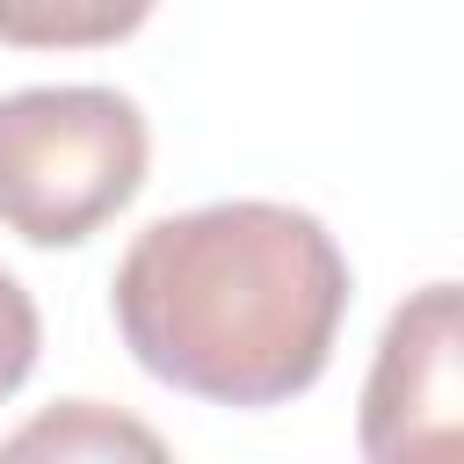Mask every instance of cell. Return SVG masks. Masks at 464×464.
<instances>
[{
	"label": "cell",
	"mask_w": 464,
	"mask_h": 464,
	"mask_svg": "<svg viewBox=\"0 0 464 464\" xmlns=\"http://www.w3.org/2000/svg\"><path fill=\"white\" fill-rule=\"evenodd\" d=\"M116 334L145 377L210 406H283L319 384L348 254L297 203H203L152 218L116 261Z\"/></svg>",
	"instance_id": "obj_1"
},
{
	"label": "cell",
	"mask_w": 464,
	"mask_h": 464,
	"mask_svg": "<svg viewBox=\"0 0 464 464\" xmlns=\"http://www.w3.org/2000/svg\"><path fill=\"white\" fill-rule=\"evenodd\" d=\"M152 130L116 87L0 94V225L29 246H80L145 188Z\"/></svg>",
	"instance_id": "obj_2"
},
{
	"label": "cell",
	"mask_w": 464,
	"mask_h": 464,
	"mask_svg": "<svg viewBox=\"0 0 464 464\" xmlns=\"http://www.w3.org/2000/svg\"><path fill=\"white\" fill-rule=\"evenodd\" d=\"M355 442L370 464L464 457V283H420L384 319Z\"/></svg>",
	"instance_id": "obj_3"
},
{
	"label": "cell",
	"mask_w": 464,
	"mask_h": 464,
	"mask_svg": "<svg viewBox=\"0 0 464 464\" xmlns=\"http://www.w3.org/2000/svg\"><path fill=\"white\" fill-rule=\"evenodd\" d=\"M160 0H0V44L14 51H102L145 29Z\"/></svg>",
	"instance_id": "obj_4"
},
{
	"label": "cell",
	"mask_w": 464,
	"mask_h": 464,
	"mask_svg": "<svg viewBox=\"0 0 464 464\" xmlns=\"http://www.w3.org/2000/svg\"><path fill=\"white\" fill-rule=\"evenodd\" d=\"M36 348H44L36 297L0 268V399H14V392H22V377L36 370Z\"/></svg>",
	"instance_id": "obj_5"
}]
</instances>
